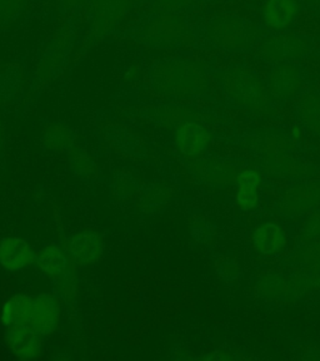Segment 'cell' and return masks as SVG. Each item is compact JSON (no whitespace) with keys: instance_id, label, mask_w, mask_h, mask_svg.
Masks as SVG:
<instances>
[{"instance_id":"cell-1","label":"cell","mask_w":320,"mask_h":361,"mask_svg":"<svg viewBox=\"0 0 320 361\" xmlns=\"http://www.w3.org/2000/svg\"><path fill=\"white\" fill-rule=\"evenodd\" d=\"M6 340L11 351L22 359L35 357L41 350L40 334L30 325L11 327L6 334Z\"/></svg>"},{"instance_id":"cell-2","label":"cell","mask_w":320,"mask_h":361,"mask_svg":"<svg viewBox=\"0 0 320 361\" xmlns=\"http://www.w3.org/2000/svg\"><path fill=\"white\" fill-rule=\"evenodd\" d=\"M59 322V309L56 300L49 295H40L34 298L33 311L30 326L40 335L53 333Z\"/></svg>"},{"instance_id":"cell-3","label":"cell","mask_w":320,"mask_h":361,"mask_svg":"<svg viewBox=\"0 0 320 361\" xmlns=\"http://www.w3.org/2000/svg\"><path fill=\"white\" fill-rule=\"evenodd\" d=\"M33 261V252L24 240L11 237L0 243V264L6 270H20L25 266L30 265Z\"/></svg>"},{"instance_id":"cell-4","label":"cell","mask_w":320,"mask_h":361,"mask_svg":"<svg viewBox=\"0 0 320 361\" xmlns=\"http://www.w3.org/2000/svg\"><path fill=\"white\" fill-rule=\"evenodd\" d=\"M33 304L32 296L18 295L11 298L1 310V324L9 329L30 325Z\"/></svg>"},{"instance_id":"cell-5","label":"cell","mask_w":320,"mask_h":361,"mask_svg":"<svg viewBox=\"0 0 320 361\" xmlns=\"http://www.w3.org/2000/svg\"><path fill=\"white\" fill-rule=\"evenodd\" d=\"M70 250H72V254L84 264L96 262L103 254L101 240L96 235H90V233H82L74 237Z\"/></svg>"},{"instance_id":"cell-6","label":"cell","mask_w":320,"mask_h":361,"mask_svg":"<svg viewBox=\"0 0 320 361\" xmlns=\"http://www.w3.org/2000/svg\"><path fill=\"white\" fill-rule=\"evenodd\" d=\"M295 16L293 0H269L265 6V20L273 28H284Z\"/></svg>"},{"instance_id":"cell-7","label":"cell","mask_w":320,"mask_h":361,"mask_svg":"<svg viewBox=\"0 0 320 361\" xmlns=\"http://www.w3.org/2000/svg\"><path fill=\"white\" fill-rule=\"evenodd\" d=\"M208 142L205 132L196 124H186L178 135L180 148L186 153H198L202 151Z\"/></svg>"},{"instance_id":"cell-8","label":"cell","mask_w":320,"mask_h":361,"mask_svg":"<svg viewBox=\"0 0 320 361\" xmlns=\"http://www.w3.org/2000/svg\"><path fill=\"white\" fill-rule=\"evenodd\" d=\"M38 265L45 274L59 276L67 267V259L59 250L48 247L43 250L38 256Z\"/></svg>"},{"instance_id":"cell-9","label":"cell","mask_w":320,"mask_h":361,"mask_svg":"<svg viewBox=\"0 0 320 361\" xmlns=\"http://www.w3.org/2000/svg\"><path fill=\"white\" fill-rule=\"evenodd\" d=\"M257 245L263 252H273L281 247L284 243V237L281 228L274 225H265L257 231Z\"/></svg>"},{"instance_id":"cell-10","label":"cell","mask_w":320,"mask_h":361,"mask_svg":"<svg viewBox=\"0 0 320 361\" xmlns=\"http://www.w3.org/2000/svg\"><path fill=\"white\" fill-rule=\"evenodd\" d=\"M257 185H258V176L252 171H248L239 178L241 191L238 195V200L243 207H247V209L253 207L254 203L257 201V193H255Z\"/></svg>"}]
</instances>
